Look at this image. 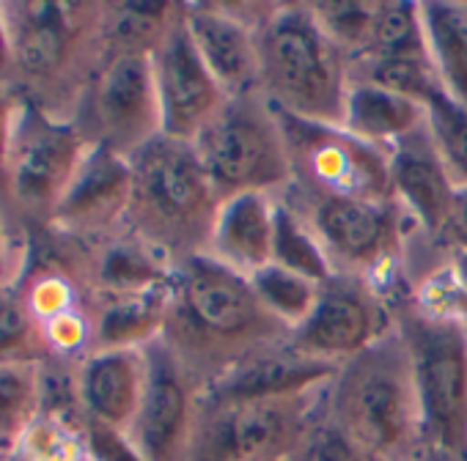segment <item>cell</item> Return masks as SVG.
<instances>
[{
  "mask_svg": "<svg viewBox=\"0 0 467 461\" xmlns=\"http://www.w3.org/2000/svg\"><path fill=\"white\" fill-rule=\"evenodd\" d=\"M390 198L412 222L418 240L434 242L448 220L456 187L448 179L429 132L396 146L390 154Z\"/></svg>",
  "mask_w": 467,
  "mask_h": 461,
  "instance_id": "obj_19",
  "label": "cell"
},
{
  "mask_svg": "<svg viewBox=\"0 0 467 461\" xmlns=\"http://www.w3.org/2000/svg\"><path fill=\"white\" fill-rule=\"evenodd\" d=\"M289 338L292 330L267 311L251 278L209 256L176 264L160 341L201 387Z\"/></svg>",
  "mask_w": 467,
  "mask_h": 461,
  "instance_id": "obj_1",
  "label": "cell"
},
{
  "mask_svg": "<svg viewBox=\"0 0 467 461\" xmlns=\"http://www.w3.org/2000/svg\"><path fill=\"white\" fill-rule=\"evenodd\" d=\"M273 264L286 267L303 278L317 283H327L333 278V267L297 209H292L284 198H278L275 209V242H273Z\"/></svg>",
  "mask_w": 467,
  "mask_h": 461,
  "instance_id": "obj_29",
  "label": "cell"
},
{
  "mask_svg": "<svg viewBox=\"0 0 467 461\" xmlns=\"http://www.w3.org/2000/svg\"><path fill=\"white\" fill-rule=\"evenodd\" d=\"M146 349H94L83 357L75 382L88 425L130 434L149 374Z\"/></svg>",
  "mask_w": 467,
  "mask_h": 461,
  "instance_id": "obj_18",
  "label": "cell"
},
{
  "mask_svg": "<svg viewBox=\"0 0 467 461\" xmlns=\"http://www.w3.org/2000/svg\"><path fill=\"white\" fill-rule=\"evenodd\" d=\"M393 311L420 401L426 447L467 456V327L418 308L407 294L393 300Z\"/></svg>",
  "mask_w": 467,
  "mask_h": 461,
  "instance_id": "obj_7",
  "label": "cell"
},
{
  "mask_svg": "<svg viewBox=\"0 0 467 461\" xmlns=\"http://www.w3.org/2000/svg\"><path fill=\"white\" fill-rule=\"evenodd\" d=\"M50 352L42 322L31 313L26 300H17L0 286V365H39Z\"/></svg>",
  "mask_w": 467,
  "mask_h": 461,
  "instance_id": "obj_33",
  "label": "cell"
},
{
  "mask_svg": "<svg viewBox=\"0 0 467 461\" xmlns=\"http://www.w3.org/2000/svg\"><path fill=\"white\" fill-rule=\"evenodd\" d=\"M275 461H292V458H275Z\"/></svg>",
  "mask_w": 467,
  "mask_h": 461,
  "instance_id": "obj_43",
  "label": "cell"
},
{
  "mask_svg": "<svg viewBox=\"0 0 467 461\" xmlns=\"http://www.w3.org/2000/svg\"><path fill=\"white\" fill-rule=\"evenodd\" d=\"M146 360L143 398L124 439L138 461H184L203 387L162 341L146 349Z\"/></svg>",
  "mask_w": 467,
  "mask_h": 461,
  "instance_id": "obj_13",
  "label": "cell"
},
{
  "mask_svg": "<svg viewBox=\"0 0 467 461\" xmlns=\"http://www.w3.org/2000/svg\"><path fill=\"white\" fill-rule=\"evenodd\" d=\"M6 278H9V237L4 222H0V286H6Z\"/></svg>",
  "mask_w": 467,
  "mask_h": 461,
  "instance_id": "obj_41",
  "label": "cell"
},
{
  "mask_svg": "<svg viewBox=\"0 0 467 461\" xmlns=\"http://www.w3.org/2000/svg\"><path fill=\"white\" fill-rule=\"evenodd\" d=\"M352 80L379 86L385 91L401 94L420 105H429L437 94H442V86H440V77L434 72L429 53L352 61Z\"/></svg>",
  "mask_w": 467,
  "mask_h": 461,
  "instance_id": "obj_28",
  "label": "cell"
},
{
  "mask_svg": "<svg viewBox=\"0 0 467 461\" xmlns=\"http://www.w3.org/2000/svg\"><path fill=\"white\" fill-rule=\"evenodd\" d=\"M396 330L393 297L368 281L333 275L319 289L311 316L292 333V343L319 360L347 363Z\"/></svg>",
  "mask_w": 467,
  "mask_h": 461,
  "instance_id": "obj_12",
  "label": "cell"
},
{
  "mask_svg": "<svg viewBox=\"0 0 467 461\" xmlns=\"http://www.w3.org/2000/svg\"><path fill=\"white\" fill-rule=\"evenodd\" d=\"M6 461H15V458H6Z\"/></svg>",
  "mask_w": 467,
  "mask_h": 461,
  "instance_id": "obj_44",
  "label": "cell"
},
{
  "mask_svg": "<svg viewBox=\"0 0 467 461\" xmlns=\"http://www.w3.org/2000/svg\"><path fill=\"white\" fill-rule=\"evenodd\" d=\"M176 264L130 230L108 237L94 261V292L99 300L135 297L171 286Z\"/></svg>",
  "mask_w": 467,
  "mask_h": 461,
  "instance_id": "obj_23",
  "label": "cell"
},
{
  "mask_svg": "<svg viewBox=\"0 0 467 461\" xmlns=\"http://www.w3.org/2000/svg\"><path fill=\"white\" fill-rule=\"evenodd\" d=\"M420 23L442 91L467 105V4H420Z\"/></svg>",
  "mask_w": 467,
  "mask_h": 461,
  "instance_id": "obj_26",
  "label": "cell"
},
{
  "mask_svg": "<svg viewBox=\"0 0 467 461\" xmlns=\"http://www.w3.org/2000/svg\"><path fill=\"white\" fill-rule=\"evenodd\" d=\"M379 6L382 4H347V0H341V4H311L319 26L349 56V61H358L368 53Z\"/></svg>",
  "mask_w": 467,
  "mask_h": 461,
  "instance_id": "obj_34",
  "label": "cell"
},
{
  "mask_svg": "<svg viewBox=\"0 0 467 461\" xmlns=\"http://www.w3.org/2000/svg\"><path fill=\"white\" fill-rule=\"evenodd\" d=\"M278 118L286 135L295 190L308 195L393 200L390 157L385 151L358 140L344 127L303 121L281 110Z\"/></svg>",
  "mask_w": 467,
  "mask_h": 461,
  "instance_id": "obj_9",
  "label": "cell"
},
{
  "mask_svg": "<svg viewBox=\"0 0 467 461\" xmlns=\"http://www.w3.org/2000/svg\"><path fill=\"white\" fill-rule=\"evenodd\" d=\"M9 69H15L12 39H9V26H6V17H4V6H0V77H4Z\"/></svg>",
  "mask_w": 467,
  "mask_h": 461,
  "instance_id": "obj_40",
  "label": "cell"
},
{
  "mask_svg": "<svg viewBox=\"0 0 467 461\" xmlns=\"http://www.w3.org/2000/svg\"><path fill=\"white\" fill-rule=\"evenodd\" d=\"M415 461H467V456H456V453H448V450L426 447Z\"/></svg>",
  "mask_w": 467,
  "mask_h": 461,
  "instance_id": "obj_42",
  "label": "cell"
},
{
  "mask_svg": "<svg viewBox=\"0 0 467 461\" xmlns=\"http://www.w3.org/2000/svg\"><path fill=\"white\" fill-rule=\"evenodd\" d=\"M341 365L319 360L292 343V338L275 349H267L248 363L214 379L203 387L209 398H278L295 395L327 384Z\"/></svg>",
  "mask_w": 467,
  "mask_h": 461,
  "instance_id": "obj_21",
  "label": "cell"
},
{
  "mask_svg": "<svg viewBox=\"0 0 467 461\" xmlns=\"http://www.w3.org/2000/svg\"><path fill=\"white\" fill-rule=\"evenodd\" d=\"M151 67L162 135L171 140L195 143V138L225 108L228 97L201 61L182 15L162 45L151 53Z\"/></svg>",
  "mask_w": 467,
  "mask_h": 461,
  "instance_id": "obj_15",
  "label": "cell"
},
{
  "mask_svg": "<svg viewBox=\"0 0 467 461\" xmlns=\"http://www.w3.org/2000/svg\"><path fill=\"white\" fill-rule=\"evenodd\" d=\"M325 415L371 461H415L426 450L420 401L396 330L341 363L327 384Z\"/></svg>",
  "mask_w": 467,
  "mask_h": 461,
  "instance_id": "obj_3",
  "label": "cell"
},
{
  "mask_svg": "<svg viewBox=\"0 0 467 461\" xmlns=\"http://www.w3.org/2000/svg\"><path fill=\"white\" fill-rule=\"evenodd\" d=\"M426 245L434 253H467V187L456 190L440 237Z\"/></svg>",
  "mask_w": 467,
  "mask_h": 461,
  "instance_id": "obj_38",
  "label": "cell"
},
{
  "mask_svg": "<svg viewBox=\"0 0 467 461\" xmlns=\"http://www.w3.org/2000/svg\"><path fill=\"white\" fill-rule=\"evenodd\" d=\"M17 97L0 88V176H6V162H9V149H12V135L17 124V110H20Z\"/></svg>",
  "mask_w": 467,
  "mask_h": 461,
  "instance_id": "obj_39",
  "label": "cell"
},
{
  "mask_svg": "<svg viewBox=\"0 0 467 461\" xmlns=\"http://www.w3.org/2000/svg\"><path fill=\"white\" fill-rule=\"evenodd\" d=\"M327 384L278 398H209L201 393L184 461L292 458L325 409Z\"/></svg>",
  "mask_w": 467,
  "mask_h": 461,
  "instance_id": "obj_6",
  "label": "cell"
},
{
  "mask_svg": "<svg viewBox=\"0 0 467 461\" xmlns=\"http://www.w3.org/2000/svg\"><path fill=\"white\" fill-rule=\"evenodd\" d=\"M426 132L456 190L467 187V105L437 94L426 105Z\"/></svg>",
  "mask_w": 467,
  "mask_h": 461,
  "instance_id": "obj_31",
  "label": "cell"
},
{
  "mask_svg": "<svg viewBox=\"0 0 467 461\" xmlns=\"http://www.w3.org/2000/svg\"><path fill=\"white\" fill-rule=\"evenodd\" d=\"M83 135L124 157L162 135L151 56H108L91 72L83 99Z\"/></svg>",
  "mask_w": 467,
  "mask_h": 461,
  "instance_id": "obj_10",
  "label": "cell"
},
{
  "mask_svg": "<svg viewBox=\"0 0 467 461\" xmlns=\"http://www.w3.org/2000/svg\"><path fill=\"white\" fill-rule=\"evenodd\" d=\"M9 26L15 69L31 80H56L83 50L102 58L99 6L88 4H0Z\"/></svg>",
  "mask_w": 467,
  "mask_h": 461,
  "instance_id": "obj_14",
  "label": "cell"
},
{
  "mask_svg": "<svg viewBox=\"0 0 467 461\" xmlns=\"http://www.w3.org/2000/svg\"><path fill=\"white\" fill-rule=\"evenodd\" d=\"M132 200L130 157L91 143L50 222L72 237H113L127 228Z\"/></svg>",
  "mask_w": 467,
  "mask_h": 461,
  "instance_id": "obj_17",
  "label": "cell"
},
{
  "mask_svg": "<svg viewBox=\"0 0 467 461\" xmlns=\"http://www.w3.org/2000/svg\"><path fill=\"white\" fill-rule=\"evenodd\" d=\"M341 127L358 140L390 154L426 129V105L371 83L352 80Z\"/></svg>",
  "mask_w": 467,
  "mask_h": 461,
  "instance_id": "obj_22",
  "label": "cell"
},
{
  "mask_svg": "<svg viewBox=\"0 0 467 461\" xmlns=\"http://www.w3.org/2000/svg\"><path fill=\"white\" fill-rule=\"evenodd\" d=\"M42 330H45V341L50 352H58V354L86 352L88 354L94 349V322L78 308L42 322Z\"/></svg>",
  "mask_w": 467,
  "mask_h": 461,
  "instance_id": "obj_36",
  "label": "cell"
},
{
  "mask_svg": "<svg viewBox=\"0 0 467 461\" xmlns=\"http://www.w3.org/2000/svg\"><path fill=\"white\" fill-rule=\"evenodd\" d=\"M192 146L220 200L281 195L292 187L286 135L265 94L228 99Z\"/></svg>",
  "mask_w": 467,
  "mask_h": 461,
  "instance_id": "obj_8",
  "label": "cell"
},
{
  "mask_svg": "<svg viewBox=\"0 0 467 461\" xmlns=\"http://www.w3.org/2000/svg\"><path fill=\"white\" fill-rule=\"evenodd\" d=\"M182 4H110L99 6L102 58L143 53L151 56L176 26Z\"/></svg>",
  "mask_w": 467,
  "mask_h": 461,
  "instance_id": "obj_25",
  "label": "cell"
},
{
  "mask_svg": "<svg viewBox=\"0 0 467 461\" xmlns=\"http://www.w3.org/2000/svg\"><path fill=\"white\" fill-rule=\"evenodd\" d=\"M278 195L248 192L220 203L206 256L231 272L254 278L273 264Z\"/></svg>",
  "mask_w": 467,
  "mask_h": 461,
  "instance_id": "obj_20",
  "label": "cell"
},
{
  "mask_svg": "<svg viewBox=\"0 0 467 461\" xmlns=\"http://www.w3.org/2000/svg\"><path fill=\"white\" fill-rule=\"evenodd\" d=\"M91 456L88 423L42 412L15 450V461H86Z\"/></svg>",
  "mask_w": 467,
  "mask_h": 461,
  "instance_id": "obj_30",
  "label": "cell"
},
{
  "mask_svg": "<svg viewBox=\"0 0 467 461\" xmlns=\"http://www.w3.org/2000/svg\"><path fill=\"white\" fill-rule=\"evenodd\" d=\"M278 198L311 225L333 275L368 281L393 300L407 292V256L418 234L396 200L308 195L295 187Z\"/></svg>",
  "mask_w": 467,
  "mask_h": 461,
  "instance_id": "obj_5",
  "label": "cell"
},
{
  "mask_svg": "<svg viewBox=\"0 0 467 461\" xmlns=\"http://www.w3.org/2000/svg\"><path fill=\"white\" fill-rule=\"evenodd\" d=\"M184 28L228 99L262 94L256 4H182Z\"/></svg>",
  "mask_w": 467,
  "mask_h": 461,
  "instance_id": "obj_16",
  "label": "cell"
},
{
  "mask_svg": "<svg viewBox=\"0 0 467 461\" xmlns=\"http://www.w3.org/2000/svg\"><path fill=\"white\" fill-rule=\"evenodd\" d=\"M251 283H254L259 300L267 305V311L278 322H284L292 333L311 316V311L319 300V289H322V283L303 278L278 264L259 270L251 278Z\"/></svg>",
  "mask_w": 467,
  "mask_h": 461,
  "instance_id": "obj_32",
  "label": "cell"
},
{
  "mask_svg": "<svg viewBox=\"0 0 467 461\" xmlns=\"http://www.w3.org/2000/svg\"><path fill=\"white\" fill-rule=\"evenodd\" d=\"M42 415V368L0 365V461L15 456L31 423Z\"/></svg>",
  "mask_w": 467,
  "mask_h": 461,
  "instance_id": "obj_27",
  "label": "cell"
},
{
  "mask_svg": "<svg viewBox=\"0 0 467 461\" xmlns=\"http://www.w3.org/2000/svg\"><path fill=\"white\" fill-rule=\"evenodd\" d=\"M254 28L270 105L303 121L341 127L352 61L319 26L311 4H256Z\"/></svg>",
  "mask_w": 467,
  "mask_h": 461,
  "instance_id": "obj_2",
  "label": "cell"
},
{
  "mask_svg": "<svg viewBox=\"0 0 467 461\" xmlns=\"http://www.w3.org/2000/svg\"><path fill=\"white\" fill-rule=\"evenodd\" d=\"M132 200L127 230L182 264L206 256L220 198L192 143L154 138L130 157Z\"/></svg>",
  "mask_w": 467,
  "mask_h": 461,
  "instance_id": "obj_4",
  "label": "cell"
},
{
  "mask_svg": "<svg viewBox=\"0 0 467 461\" xmlns=\"http://www.w3.org/2000/svg\"><path fill=\"white\" fill-rule=\"evenodd\" d=\"M168 294L171 286L135 297L99 300L94 319V349H146L160 341L168 313Z\"/></svg>",
  "mask_w": 467,
  "mask_h": 461,
  "instance_id": "obj_24",
  "label": "cell"
},
{
  "mask_svg": "<svg viewBox=\"0 0 467 461\" xmlns=\"http://www.w3.org/2000/svg\"><path fill=\"white\" fill-rule=\"evenodd\" d=\"M26 305L39 322H47L75 308V286L64 272H47L34 281Z\"/></svg>",
  "mask_w": 467,
  "mask_h": 461,
  "instance_id": "obj_37",
  "label": "cell"
},
{
  "mask_svg": "<svg viewBox=\"0 0 467 461\" xmlns=\"http://www.w3.org/2000/svg\"><path fill=\"white\" fill-rule=\"evenodd\" d=\"M292 461H371L341 428H336L325 409L308 428Z\"/></svg>",
  "mask_w": 467,
  "mask_h": 461,
  "instance_id": "obj_35",
  "label": "cell"
},
{
  "mask_svg": "<svg viewBox=\"0 0 467 461\" xmlns=\"http://www.w3.org/2000/svg\"><path fill=\"white\" fill-rule=\"evenodd\" d=\"M88 146L91 143L78 121L58 118L39 105L20 102L6 162V179L15 198L28 209H45L53 214Z\"/></svg>",
  "mask_w": 467,
  "mask_h": 461,
  "instance_id": "obj_11",
  "label": "cell"
}]
</instances>
